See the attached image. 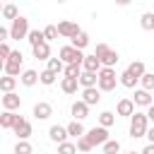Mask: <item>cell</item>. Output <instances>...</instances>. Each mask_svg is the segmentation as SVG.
Wrapping results in <instances>:
<instances>
[{
    "mask_svg": "<svg viewBox=\"0 0 154 154\" xmlns=\"http://www.w3.org/2000/svg\"><path fill=\"white\" fill-rule=\"evenodd\" d=\"M7 60H19V63H24V58H22V51H12V55H10Z\"/></svg>",
    "mask_w": 154,
    "mask_h": 154,
    "instance_id": "obj_42",
    "label": "cell"
},
{
    "mask_svg": "<svg viewBox=\"0 0 154 154\" xmlns=\"http://www.w3.org/2000/svg\"><path fill=\"white\" fill-rule=\"evenodd\" d=\"M128 70H130L135 77H142V75L147 72V67H144V63H142V60H132V63L128 65Z\"/></svg>",
    "mask_w": 154,
    "mask_h": 154,
    "instance_id": "obj_35",
    "label": "cell"
},
{
    "mask_svg": "<svg viewBox=\"0 0 154 154\" xmlns=\"http://www.w3.org/2000/svg\"><path fill=\"white\" fill-rule=\"evenodd\" d=\"M82 67H84V70H89V72H99L103 65H101V60H99L96 55H87V58H84V63H82Z\"/></svg>",
    "mask_w": 154,
    "mask_h": 154,
    "instance_id": "obj_24",
    "label": "cell"
},
{
    "mask_svg": "<svg viewBox=\"0 0 154 154\" xmlns=\"http://www.w3.org/2000/svg\"><path fill=\"white\" fill-rule=\"evenodd\" d=\"M19 82H22L24 87H34L36 82H41V72H36V70H24V72L19 75Z\"/></svg>",
    "mask_w": 154,
    "mask_h": 154,
    "instance_id": "obj_16",
    "label": "cell"
},
{
    "mask_svg": "<svg viewBox=\"0 0 154 154\" xmlns=\"http://www.w3.org/2000/svg\"><path fill=\"white\" fill-rule=\"evenodd\" d=\"M135 101L132 99H120L118 103H116V116H123V118H130L132 113H135Z\"/></svg>",
    "mask_w": 154,
    "mask_h": 154,
    "instance_id": "obj_9",
    "label": "cell"
},
{
    "mask_svg": "<svg viewBox=\"0 0 154 154\" xmlns=\"http://www.w3.org/2000/svg\"><path fill=\"white\" fill-rule=\"evenodd\" d=\"M70 113H72V118H75V120H84V118L89 116V103L79 99V101H75V103H72Z\"/></svg>",
    "mask_w": 154,
    "mask_h": 154,
    "instance_id": "obj_12",
    "label": "cell"
},
{
    "mask_svg": "<svg viewBox=\"0 0 154 154\" xmlns=\"http://www.w3.org/2000/svg\"><path fill=\"white\" fill-rule=\"evenodd\" d=\"M19 106H22V99H19L14 91L2 94V108H5V111H17Z\"/></svg>",
    "mask_w": 154,
    "mask_h": 154,
    "instance_id": "obj_13",
    "label": "cell"
},
{
    "mask_svg": "<svg viewBox=\"0 0 154 154\" xmlns=\"http://www.w3.org/2000/svg\"><path fill=\"white\" fill-rule=\"evenodd\" d=\"M147 130H149V118H147V113L135 111V113L130 116V137H132V140L147 137Z\"/></svg>",
    "mask_w": 154,
    "mask_h": 154,
    "instance_id": "obj_1",
    "label": "cell"
},
{
    "mask_svg": "<svg viewBox=\"0 0 154 154\" xmlns=\"http://www.w3.org/2000/svg\"><path fill=\"white\" fill-rule=\"evenodd\" d=\"M14 154H34V147L29 144V140H17V144H14Z\"/></svg>",
    "mask_w": 154,
    "mask_h": 154,
    "instance_id": "obj_34",
    "label": "cell"
},
{
    "mask_svg": "<svg viewBox=\"0 0 154 154\" xmlns=\"http://www.w3.org/2000/svg\"><path fill=\"white\" fill-rule=\"evenodd\" d=\"M113 2H116V5H120V7H125V5H130L132 0H113Z\"/></svg>",
    "mask_w": 154,
    "mask_h": 154,
    "instance_id": "obj_47",
    "label": "cell"
},
{
    "mask_svg": "<svg viewBox=\"0 0 154 154\" xmlns=\"http://www.w3.org/2000/svg\"><path fill=\"white\" fill-rule=\"evenodd\" d=\"M87 137H89V142L94 147H101V144H106L111 140L108 137V128H103V125H94L91 130H87Z\"/></svg>",
    "mask_w": 154,
    "mask_h": 154,
    "instance_id": "obj_6",
    "label": "cell"
},
{
    "mask_svg": "<svg viewBox=\"0 0 154 154\" xmlns=\"http://www.w3.org/2000/svg\"><path fill=\"white\" fill-rule=\"evenodd\" d=\"M142 154H154V142H149V144L142 149Z\"/></svg>",
    "mask_w": 154,
    "mask_h": 154,
    "instance_id": "obj_44",
    "label": "cell"
},
{
    "mask_svg": "<svg viewBox=\"0 0 154 154\" xmlns=\"http://www.w3.org/2000/svg\"><path fill=\"white\" fill-rule=\"evenodd\" d=\"M82 101H87L89 106H96L101 101V89L99 87H84L82 89Z\"/></svg>",
    "mask_w": 154,
    "mask_h": 154,
    "instance_id": "obj_11",
    "label": "cell"
},
{
    "mask_svg": "<svg viewBox=\"0 0 154 154\" xmlns=\"http://www.w3.org/2000/svg\"><path fill=\"white\" fill-rule=\"evenodd\" d=\"M70 41H72L75 48H82V51H84V48L89 46V34H87V31H79V34H75Z\"/></svg>",
    "mask_w": 154,
    "mask_h": 154,
    "instance_id": "obj_26",
    "label": "cell"
},
{
    "mask_svg": "<svg viewBox=\"0 0 154 154\" xmlns=\"http://www.w3.org/2000/svg\"><path fill=\"white\" fill-rule=\"evenodd\" d=\"M10 55H12V51H10L7 41H2V43H0V58H2V63H5V60H7Z\"/></svg>",
    "mask_w": 154,
    "mask_h": 154,
    "instance_id": "obj_41",
    "label": "cell"
},
{
    "mask_svg": "<svg viewBox=\"0 0 154 154\" xmlns=\"http://www.w3.org/2000/svg\"><path fill=\"white\" fill-rule=\"evenodd\" d=\"M48 137H51L55 144H60V142H65V140L70 137V132H67V128H63V125H51Z\"/></svg>",
    "mask_w": 154,
    "mask_h": 154,
    "instance_id": "obj_14",
    "label": "cell"
},
{
    "mask_svg": "<svg viewBox=\"0 0 154 154\" xmlns=\"http://www.w3.org/2000/svg\"><path fill=\"white\" fill-rule=\"evenodd\" d=\"M12 132L17 135V140H29V137H31V123L19 116L17 123H14V128H12Z\"/></svg>",
    "mask_w": 154,
    "mask_h": 154,
    "instance_id": "obj_7",
    "label": "cell"
},
{
    "mask_svg": "<svg viewBox=\"0 0 154 154\" xmlns=\"http://www.w3.org/2000/svg\"><path fill=\"white\" fill-rule=\"evenodd\" d=\"M140 84H142V89L154 91V72H144V75L140 77Z\"/></svg>",
    "mask_w": 154,
    "mask_h": 154,
    "instance_id": "obj_37",
    "label": "cell"
},
{
    "mask_svg": "<svg viewBox=\"0 0 154 154\" xmlns=\"http://www.w3.org/2000/svg\"><path fill=\"white\" fill-rule=\"evenodd\" d=\"M79 84H82V89H84V87H99V72L84 70V72L79 75Z\"/></svg>",
    "mask_w": 154,
    "mask_h": 154,
    "instance_id": "obj_19",
    "label": "cell"
},
{
    "mask_svg": "<svg viewBox=\"0 0 154 154\" xmlns=\"http://www.w3.org/2000/svg\"><path fill=\"white\" fill-rule=\"evenodd\" d=\"M94 55L101 60V65H103V67H113V65L118 63V58H120V55H118V53H116L111 46H106V43H96Z\"/></svg>",
    "mask_w": 154,
    "mask_h": 154,
    "instance_id": "obj_2",
    "label": "cell"
},
{
    "mask_svg": "<svg viewBox=\"0 0 154 154\" xmlns=\"http://www.w3.org/2000/svg\"><path fill=\"white\" fill-rule=\"evenodd\" d=\"M101 152L103 154H120V142L118 140H108L106 144H101Z\"/></svg>",
    "mask_w": 154,
    "mask_h": 154,
    "instance_id": "obj_32",
    "label": "cell"
},
{
    "mask_svg": "<svg viewBox=\"0 0 154 154\" xmlns=\"http://www.w3.org/2000/svg\"><path fill=\"white\" fill-rule=\"evenodd\" d=\"M55 2H67V0H55Z\"/></svg>",
    "mask_w": 154,
    "mask_h": 154,
    "instance_id": "obj_49",
    "label": "cell"
},
{
    "mask_svg": "<svg viewBox=\"0 0 154 154\" xmlns=\"http://www.w3.org/2000/svg\"><path fill=\"white\" fill-rule=\"evenodd\" d=\"M132 101H135L137 106H144V108L154 103V101H152V91H147V89H142V87L135 89V99H132Z\"/></svg>",
    "mask_w": 154,
    "mask_h": 154,
    "instance_id": "obj_17",
    "label": "cell"
},
{
    "mask_svg": "<svg viewBox=\"0 0 154 154\" xmlns=\"http://www.w3.org/2000/svg\"><path fill=\"white\" fill-rule=\"evenodd\" d=\"M82 72H84V67H82L79 63H70V65H65V77H77V79H79Z\"/></svg>",
    "mask_w": 154,
    "mask_h": 154,
    "instance_id": "obj_30",
    "label": "cell"
},
{
    "mask_svg": "<svg viewBox=\"0 0 154 154\" xmlns=\"http://www.w3.org/2000/svg\"><path fill=\"white\" fill-rule=\"evenodd\" d=\"M147 118L154 123V103H152V106H147Z\"/></svg>",
    "mask_w": 154,
    "mask_h": 154,
    "instance_id": "obj_45",
    "label": "cell"
},
{
    "mask_svg": "<svg viewBox=\"0 0 154 154\" xmlns=\"http://www.w3.org/2000/svg\"><path fill=\"white\" fill-rule=\"evenodd\" d=\"M140 26H142L144 31H154V12H144V14L140 17Z\"/></svg>",
    "mask_w": 154,
    "mask_h": 154,
    "instance_id": "obj_27",
    "label": "cell"
},
{
    "mask_svg": "<svg viewBox=\"0 0 154 154\" xmlns=\"http://www.w3.org/2000/svg\"><path fill=\"white\" fill-rule=\"evenodd\" d=\"M17 113L14 111H2V116H0V128L2 130H12L14 128V123H17Z\"/></svg>",
    "mask_w": 154,
    "mask_h": 154,
    "instance_id": "obj_21",
    "label": "cell"
},
{
    "mask_svg": "<svg viewBox=\"0 0 154 154\" xmlns=\"http://www.w3.org/2000/svg\"><path fill=\"white\" fill-rule=\"evenodd\" d=\"M29 19L26 17H17L14 22H12V26H10V38L12 41H19V38H26L29 36Z\"/></svg>",
    "mask_w": 154,
    "mask_h": 154,
    "instance_id": "obj_5",
    "label": "cell"
},
{
    "mask_svg": "<svg viewBox=\"0 0 154 154\" xmlns=\"http://www.w3.org/2000/svg\"><path fill=\"white\" fill-rule=\"evenodd\" d=\"M58 58H60L65 65H70V63H79V65H82L87 55L82 53V48H75V46L70 43V46H63V48L58 51Z\"/></svg>",
    "mask_w": 154,
    "mask_h": 154,
    "instance_id": "obj_4",
    "label": "cell"
},
{
    "mask_svg": "<svg viewBox=\"0 0 154 154\" xmlns=\"http://www.w3.org/2000/svg\"><path fill=\"white\" fill-rule=\"evenodd\" d=\"M77 149H79L82 154H87V152H91V149H94V144L89 142V137H87V135H82V137L77 140Z\"/></svg>",
    "mask_w": 154,
    "mask_h": 154,
    "instance_id": "obj_40",
    "label": "cell"
},
{
    "mask_svg": "<svg viewBox=\"0 0 154 154\" xmlns=\"http://www.w3.org/2000/svg\"><path fill=\"white\" fill-rule=\"evenodd\" d=\"M65 128H67V132H70V137H75V140H79L82 135H87V130H84V125H82V120H75V118H72V123H67Z\"/></svg>",
    "mask_w": 154,
    "mask_h": 154,
    "instance_id": "obj_23",
    "label": "cell"
},
{
    "mask_svg": "<svg viewBox=\"0 0 154 154\" xmlns=\"http://www.w3.org/2000/svg\"><path fill=\"white\" fill-rule=\"evenodd\" d=\"M46 67H48V70H53V72H58V75H60V72H65V63H63L60 58H48V60H46Z\"/></svg>",
    "mask_w": 154,
    "mask_h": 154,
    "instance_id": "obj_29",
    "label": "cell"
},
{
    "mask_svg": "<svg viewBox=\"0 0 154 154\" xmlns=\"http://www.w3.org/2000/svg\"><path fill=\"white\" fill-rule=\"evenodd\" d=\"M118 82L120 79H118V75H116L113 67H101L99 70V89L101 91H113Z\"/></svg>",
    "mask_w": 154,
    "mask_h": 154,
    "instance_id": "obj_3",
    "label": "cell"
},
{
    "mask_svg": "<svg viewBox=\"0 0 154 154\" xmlns=\"http://www.w3.org/2000/svg\"><path fill=\"white\" fill-rule=\"evenodd\" d=\"M58 31H60V36H63V38H72V36H75V34H79L82 29H79L75 22L63 19V22H58Z\"/></svg>",
    "mask_w": 154,
    "mask_h": 154,
    "instance_id": "obj_8",
    "label": "cell"
},
{
    "mask_svg": "<svg viewBox=\"0 0 154 154\" xmlns=\"http://www.w3.org/2000/svg\"><path fill=\"white\" fill-rule=\"evenodd\" d=\"M123 154H142V152H123Z\"/></svg>",
    "mask_w": 154,
    "mask_h": 154,
    "instance_id": "obj_48",
    "label": "cell"
},
{
    "mask_svg": "<svg viewBox=\"0 0 154 154\" xmlns=\"http://www.w3.org/2000/svg\"><path fill=\"white\" fill-rule=\"evenodd\" d=\"M51 116H53V106H51L48 101L34 103V118H36V120H48Z\"/></svg>",
    "mask_w": 154,
    "mask_h": 154,
    "instance_id": "obj_10",
    "label": "cell"
},
{
    "mask_svg": "<svg viewBox=\"0 0 154 154\" xmlns=\"http://www.w3.org/2000/svg\"><path fill=\"white\" fill-rule=\"evenodd\" d=\"M2 17H5V19H10V22H14V19L19 17V12H17V7H14L12 2H7V5L2 7Z\"/></svg>",
    "mask_w": 154,
    "mask_h": 154,
    "instance_id": "obj_38",
    "label": "cell"
},
{
    "mask_svg": "<svg viewBox=\"0 0 154 154\" xmlns=\"http://www.w3.org/2000/svg\"><path fill=\"white\" fill-rule=\"evenodd\" d=\"M26 41H29L31 46H38V43H43V41H46V34H43V31H38V29H31V31H29V36H26Z\"/></svg>",
    "mask_w": 154,
    "mask_h": 154,
    "instance_id": "obj_28",
    "label": "cell"
},
{
    "mask_svg": "<svg viewBox=\"0 0 154 154\" xmlns=\"http://www.w3.org/2000/svg\"><path fill=\"white\" fill-rule=\"evenodd\" d=\"M79 149H77V142H60L58 144V154H77Z\"/></svg>",
    "mask_w": 154,
    "mask_h": 154,
    "instance_id": "obj_33",
    "label": "cell"
},
{
    "mask_svg": "<svg viewBox=\"0 0 154 154\" xmlns=\"http://www.w3.org/2000/svg\"><path fill=\"white\" fill-rule=\"evenodd\" d=\"M0 41H10V29H0Z\"/></svg>",
    "mask_w": 154,
    "mask_h": 154,
    "instance_id": "obj_43",
    "label": "cell"
},
{
    "mask_svg": "<svg viewBox=\"0 0 154 154\" xmlns=\"http://www.w3.org/2000/svg\"><path fill=\"white\" fill-rule=\"evenodd\" d=\"M55 79H58V72H53V70H48V67H46V70L41 72V84H43V87L55 84Z\"/></svg>",
    "mask_w": 154,
    "mask_h": 154,
    "instance_id": "obj_31",
    "label": "cell"
},
{
    "mask_svg": "<svg viewBox=\"0 0 154 154\" xmlns=\"http://www.w3.org/2000/svg\"><path fill=\"white\" fill-rule=\"evenodd\" d=\"M2 70H5V75H12V77H19V75L24 72L19 60H5V63H2Z\"/></svg>",
    "mask_w": 154,
    "mask_h": 154,
    "instance_id": "obj_22",
    "label": "cell"
},
{
    "mask_svg": "<svg viewBox=\"0 0 154 154\" xmlns=\"http://www.w3.org/2000/svg\"><path fill=\"white\" fill-rule=\"evenodd\" d=\"M116 123V113H111V111H103V113H99V125H103V128H111Z\"/></svg>",
    "mask_w": 154,
    "mask_h": 154,
    "instance_id": "obj_36",
    "label": "cell"
},
{
    "mask_svg": "<svg viewBox=\"0 0 154 154\" xmlns=\"http://www.w3.org/2000/svg\"><path fill=\"white\" fill-rule=\"evenodd\" d=\"M31 53H34L36 60H48V58H51V46H48V41H43V43H38V46H31Z\"/></svg>",
    "mask_w": 154,
    "mask_h": 154,
    "instance_id": "obj_18",
    "label": "cell"
},
{
    "mask_svg": "<svg viewBox=\"0 0 154 154\" xmlns=\"http://www.w3.org/2000/svg\"><path fill=\"white\" fill-rule=\"evenodd\" d=\"M43 34H46V41L51 43V41H55L58 36H60V31H58V24H48L46 29H43Z\"/></svg>",
    "mask_w": 154,
    "mask_h": 154,
    "instance_id": "obj_39",
    "label": "cell"
},
{
    "mask_svg": "<svg viewBox=\"0 0 154 154\" xmlns=\"http://www.w3.org/2000/svg\"><path fill=\"white\" fill-rule=\"evenodd\" d=\"M79 87H82V84H79L77 77H63V79H60V89H63V94H77Z\"/></svg>",
    "mask_w": 154,
    "mask_h": 154,
    "instance_id": "obj_15",
    "label": "cell"
},
{
    "mask_svg": "<svg viewBox=\"0 0 154 154\" xmlns=\"http://www.w3.org/2000/svg\"><path fill=\"white\" fill-rule=\"evenodd\" d=\"M118 79H120V84H123L125 89H135V87H137V82H140V77H135L130 70H123V72L118 75Z\"/></svg>",
    "mask_w": 154,
    "mask_h": 154,
    "instance_id": "obj_20",
    "label": "cell"
},
{
    "mask_svg": "<svg viewBox=\"0 0 154 154\" xmlns=\"http://www.w3.org/2000/svg\"><path fill=\"white\" fill-rule=\"evenodd\" d=\"M147 140H149V142H154V125L147 130Z\"/></svg>",
    "mask_w": 154,
    "mask_h": 154,
    "instance_id": "obj_46",
    "label": "cell"
},
{
    "mask_svg": "<svg viewBox=\"0 0 154 154\" xmlns=\"http://www.w3.org/2000/svg\"><path fill=\"white\" fill-rule=\"evenodd\" d=\"M14 87H17V77H12V75H5V77H0V91H2V94H7V91H14Z\"/></svg>",
    "mask_w": 154,
    "mask_h": 154,
    "instance_id": "obj_25",
    "label": "cell"
}]
</instances>
